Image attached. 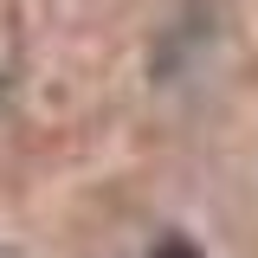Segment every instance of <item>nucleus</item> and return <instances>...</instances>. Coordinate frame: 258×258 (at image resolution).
Returning <instances> with one entry per match:
<instances>
[{"label": "nucleus", "instance_id": "f257e3e1", "mask_svg": "<svg viewBox=\"0 0 258 258\" xmlns=\"http://www.w3.org/2000/svg\"><path fill=\"white\" fill-rule=\"evenodd\" d=\"M155 258H194V252H187V245H181V239H168V245H161Z\"/></svg>", "mask_w": 258, "mask_h": 258}]
</instances>
